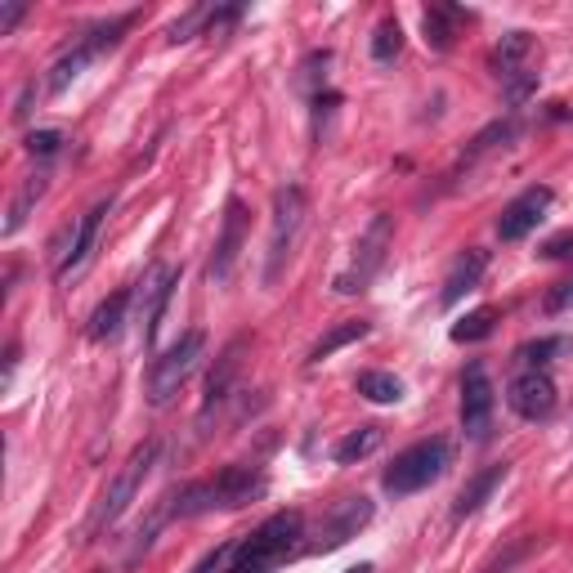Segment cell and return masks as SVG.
I'll list each match as a JSON object with an SVG mask.
<instances>
[{"label":"cell","instance_id":"1","mask_svg":"<svg viewBox=\"0 0 573 573\" xmlns=\"http://www.w3.org/2000/svg\"><path fill=\"white\" fill-rule=\"evenodd\" d=\"M265 488H269V479L261 475V466H224L211 479H193L180 494H167L161 498V511H167V520H198L211 511H237V507L256 502Z\"/></svg>","mask_w":573,"mask_h":573},{"label":"cell","instance_id":"2","mask_svg":"<svg viewBox=\"0 0 573 573\" xmlns=\"http://www.w3.org/2000/svg\"><path fill=\"white\" fill-rule=\"evenodd\" d=\"M130 28H135V14H117V19H104V23L86 28L81 36H72V45H63L59 59L45 67L41 86H36V99H54V95H63V91L72 86V81L86 76V67H91L95 59L113 54Z\"/></svg>","mask_w":573,"mask_h":573},{"label":"cell","instance_id":"3","mask_svg":"<svg viewBox=\"0 0 573 573\" xmlns=\"http://www.w3.org/2000/svg\"><path fill=\"white\" fill-rule=\"evenodd\" d=\"M300 551H305V516L278 511L237 542V555H233L229 573H274L278 564H287Z\"/></svg>","mask_w":573,"mask_h":573},{"label":"cell","instance_id":"4","mask_svg":"<svg viewBox=\"0 0 573 573\" xmlns=\"http://www.w3.org/2000/svg\"><path fill=\"white\" fill-rule=\"evenodd\" d=\"M448 457H453L448 439H422V444H413V448H403V453L385 466L381 488H385L390 498H413V494L431 488V484L448 470Z\"/></svg>","mask_w":573,"mask_h":573},{"label":"cell","instance_id":"5","mask_svg":"<svg viewBox=\"0 0 573 573\" xmlns=\"http://www.w3.org/2000/svg\"><path fill=\"white\" fill-rule=\"evenodd\" d=\"M305 220H309V198L300 184H283L274 193V224H269V261H265V283L274 287L296 252V242L305 233Z\"/></svg>","mask_w":573,"mask_h":573},{"label":"cell","instance_id":"6","mask_svg":"<svg viewBox=\"0 0 573 573\" xmlns=\"http://www.w3.org/2000/svg\"><path fill=\"white\" fill-rule=\"evenodd\" d=\"M202 354H206V332H184L171 350H161L148 363V403L152 407H167L180 394V385L198 372Z\"/></svg>","mask_w":573,"mask_h":573},{"label":"cell","instance_id":"7","mask_svg":"<svg viewBox=\"0 0 573 573\" xmlns=\"http://www.w3.org/2000/svg\"><path fill=\"white\" fill-rule=\"evenodd\" d=\"M157 453H161V444H157V439H148V444H139V448L126 457V466H121V470H117V479L104 488V502H99V507H95V516H91V533L113 529V524L130 511V502L139 498V488H144V479H148V470H152Z\"/></svg>","mask_w":573,"mask_h":573},{"label":"cell","instance_id":"8","mask_svg":"<svg viewBox=\"0 0 573 573\" xmlns=\"http://www.w3.org/2000/svg\"><path fill=\"white\" fill-rule=\"evenodd\" d=\"M390 237H394V220L390 215H372V224L359 233V242H354V256H350V265L337 274V296H359V291H368L372 287V278H376V269L385 265V252H390Z\"/></svg>","mask_w":573,"mask_h":573},{"label":"cell","instance_id":"9","mask_svg":"<svg viewBox=\"0 0 573 573\" xmlns=\"http://www.w3.org/2000/svg\"><path fill=\"white\" fill-rule=\"evenodd\" d=\"M494 407H498V390L484 363H470L461 372V431L470 444H484L494 435Z\"/></svg>","mask_w":573,"mask_h":573},{"label":"cell","instance_id":"10","mask_svg":"<svg viewBox=\"0 0 573 573\" xmlns=\"http://www.w3.org/2000/svg\"><path fill=\"white\" fill-rule=\"evenodd\" d=\"M533 59H538V45L529 32H507L498 45H494V67L502 76L507 95L520 104L533 86H538V72H533Z\"/></svg>","mask_w":573,"mask_h":573},{"label":"cell","instance_id":"11","mask_svg":"<svg viewBox=\"0 0 573 573\" xmlns=\"http://www.w3.org/2000/svg\"><path fill=\"white\" fill-rule=\"evenodd\" d=\"M176 283H180L176 265H152L144 274V283L135 287V322H139V332H144V346L157 341V327H161V314H167V305L176 296Z\"/></svg>","mask_w":573,"mask_h":573},{"label":"cell","instance_id":"12","mask_svg":"<svg viewBox=\"0 0 573 573\" xmlns=\"http://www.w3.org/2000/svg\"><path fill=\"white\" fill-rule=\"evenodd\" d=\"M507 407L520 422H547L555 413V381L547 368H520L507 385Z\"/></svg>","mask_w":573,"mask_h":573},{"label":"cell","instance_id":"13","mask_svg":"<svg viewBox=\"0 0 573 573\" xmlns=\"http://www.w3.org/2000/svg\"><path fill=\"white\" fill-rule=\"evenodd\" d=\"M242 242H247V206H242V198H229L224 202V224H220V237H215V252H211V265H206V278L215 287L233 278V265L242 256Z\"/></svg>","mask_w":573,"mask_h":573},{"label":"cell","instance_id":"14","mask_svg":"<svg viewBox=\"0 0 573 573\" xmlns=\"http://www.w3.org/2000/svg\"><path fill=\"white\" fill-rule=\"evenodd\" d=\"M551 202H555L551 184H533V189H524L520 198H511V202L502 206V215H498V237H502V242H524V237L547 220Z\"/></svg>","mask_w":573,"mask_h":573},{"label":"cell","instance_id":"15","mask_svg":"<svg viewBox=\"0 0 573 573\" xmlns=\"http://www.w3.org/2000/svg\"><path fill=\"white\" fill-rule=\"evenodd\" d=\"M108 211H113V198H99L86 215L76 220V229H72V237H67V252H63L59 265H54V278H59V283H67L72 274L86 269V261H91V252H95V242H99V229H104Z\"/></svg>","mask_w":573,"mask_h":573},{"label":"cell","instance_id":"16","mask_svg":"<svg viewBox=\"0 0 573 573\" xmlns=\"http://www.w3.org/2000/svg\"><path fill=\"white\" fill-rule=\"evenodd\" d=\"M372 520V502L368 498H346V502H337L332 511L322 516V524H318V542L309 547V551H337V547H346L350 538H359V529Z\"/></svg>","mask_w":573,"mask_h":573},{"label":"cell","instance_id":"17","mask_svg":"<svg viewBox=\"0 0 573 573\" xmlns=\"http://www.w3.org/2000/svg\"><path fill=\"white\" fill-rule=\"evenodd\" d=\"M237 368H242V341H233V346H229V350L215 359V368H211V376H206V394H202V413H198V426H211V417H215L220 407L229 403Z\"/></svg>","mask_w":573,"mask_h":573},{"label":"cell","instance_id":"18","mask_svg":"<svg viewBox=\"0 0 573 573\" xmlns=\"http://www.w3.org/2000/svg\"><path fill=\"white\" fill-rule=\"evenodd\" d=\"M484 269H488V252H479V247H466L453 265H448V274H444V287H439V305L444 309H453L466 291H475L479 287V278H484Z\"/></svg>","mask_w":573,"mask_h":573},{"label":"cell","instance_id":"19","mask_svg":"<svg viewBox=\"0 0 573 573\" xmlns=\"http://www.w3.org/2000/svg\"><path fill=\"white\" fill-rule=\"evenodd\" d=\"M507 461H494V466H484L479 475H470L466 479V488H461V494H457V502H453V520H466V516H475L488 498H494V488L507 479Z\"/></svg>","mask_w":573,"mask_h":573},{"label":"cell","instance_id":"20","mask_svg":"<svg viewBox=\"0 0 573 573\" xmlns=\"http://www.w3.org/2000/svg\"><path fill=\"white\" fill-rule=\"evenodd\" d=\"M130 309H135V291H117V296H108L95 314H91V341H117L121 337V327H126V318H130Z\"/></svg>","mask_w":573,"mask_h":573},{"label":"cell","instance_id":"21","mask_svg":"<svg viewBox=\"0 0 573 573\" xmlns=\"http://www.w3.org/2000/svg\"><path fill=\"white\" fill-rule=\"evenodd\" d=\"M466 14L457 10V6H431V10H422V28H426V41L435 45V50H453V36H457V23H461Z\"/></svg>","mask_w":573,"mask_h":573},{"label":"cell","instance_id":"22","mask_svg":"<svg viewBox=\"0 0 573 573\" xmlns=\"http://www.w3.org/2000/svg\"><path fill=\"white\" fill-rule=\"evenodd\" d=\"M45 184H50V176L45 171H36L32 180H23V189H19V198H14V206H10V220H6V233H19L23 224H28V215H32V206L41 202V193H45Z\"/></svg>","mask_w":573,"mask_h":573},{"label":"cell","instance_id":"23","mask_svg":"<svg viewBox=\"0 0 573 573\" xmlns=\"http://www.w3.org/2000/svg\"><path fill=\"white\" fill-rule=\"evenodd\" d=\"M376 448H381V426H359V431H350V435L337 444V461L350 466V461H363V457L376 453Z\"/></svg>","mask_w":573,"mask_h":573},{"label":"cell","instance_id":"24","mask_svg":"<svg viewBox=\"0 0 573 573\" xmlns=\"http://www.w3.org/2000/svg\"><path fill=\"white\" fill-rule=\"evenodd\" d=\"M368 337V322H341V327H332L314 350H309V363H322V359H332L341 346H350V341H363Z\"/></svg>","mask_w":573,"mask_h":573},{"label":"cell","instance_id":"25","mask_svg":"<svg viewBox=\"0 0 573 573\" xmlns=\"http://www.w3.org/2000/svg\"><path fill=\"white\" fill-rule=\"evenodd\" d=\"M359 394L368 399V403H399L403 399V385H399V376H390V372H359Z\"/></svg>","mask_w":573,"mask_h":573},{"label":"cell","instance_id":"26","mask_svg":"<svg viewBox=\"0 0 573 573\" xmlns=\"http://www.w3.org/2000/svg\"><path fill=\"white\" fill-rule=\"evenodd\" d=\"M494 322H498V314H494V309H475V314H466V318L453 327V341H457V346L488 341V337H494Z\"/></svg>","mask_w":573,"mask_h":573},{"label":"cell","instance_id":"27","mask_svg":"<svg viewBox=\"0 0 573 573\" xmlns=\"http://www.w3.org/2000/svg\"><path fill=\"white\" fill-rule=\"evenodd\" d=\"M511 139H516V121H494V126H488V130H484V135H479V139H475V144L466 148V157H461V161H466V167H470V161H475V157H484V152H494V148H507Z\"/></svg>","mask_w":573,"mask_h":573},{"label":"cell","instance_id":"28","mask_svg":"<svg viewBox=\"0 0 573 573\" xmlns=\"http://www.w3.org/2000/svg\"><path fill=\"white\" fill-rule=\"evenodd\" d=\"M560 350H569V341H560V337H542V341L520 346V350H516V359H520V368H547V363H551V354H560Z\"/></svg>","mask_w":573,"mask_h":573},{"label":"cell","instance_id":"29","mask_svg":"<svg viewBox=\"0 0 573 573\" xmlns=\"http://www.w3.org/2000/svg\"><path fill=\"white\" fill-rule=\"evenodd\" d=\"M399 50H403V32H399L394 19H385V23L372 32V59H376V63H394Z\"/></svg>","mask_w":573,"mask_h":573},{"label":"cell","instance_id":"30","mask_svg":"<svg viewBox=\"0 0 573 573\" xmlns=\"http://www.w3.org/2000/svg\"><path fill=\"white\" fill-rule=\"evenodd\" d=\"M59 148H63V135H59V130H32V135H28V152H32L36 161H50Z\"/></svg>","mask_w":573,"mask_h":573},{"label":"cell","instance_id":"31","mask_svg":"<svg viewBox=\"0 0 573 573\" xmlns=\"http://www.w3.org/2000/svg\"><path fill=\"white\" fill-rule=\"evenodd\" d=\"M237 542H242V538H233V542H224L220 551H211L193 573H229V564H233V555H237Z\"/></svg>","mask_w":573,"mask_h":573},{"label":"cell","instance_id":"32","mask_svg":"<svg viewBox=\"0 0 573 573\" xmlns=\"http://www.w3.org/2000/svg\"><path fill=\"white\" fill-rule=\"evenodd\" d=\"M573 309V278H564L560 287H551L547 296V314H569Z\"/></svg>","mask_w":573,"mask_h":573},{"label":"cell","instance_id":"33","mask_svg":"<svg viewBox=\"0 0 573 573\" xmlns=\"http://www.w3.org/2000/svg\"><path fill=\"white\" fill-rule=\"evenodd\" d=\"M28 14V6L23 0H10V6H0V36H10L14 32V23Z\"/></svg>","mask_w":573,"mask_h":573}]
</instances>
